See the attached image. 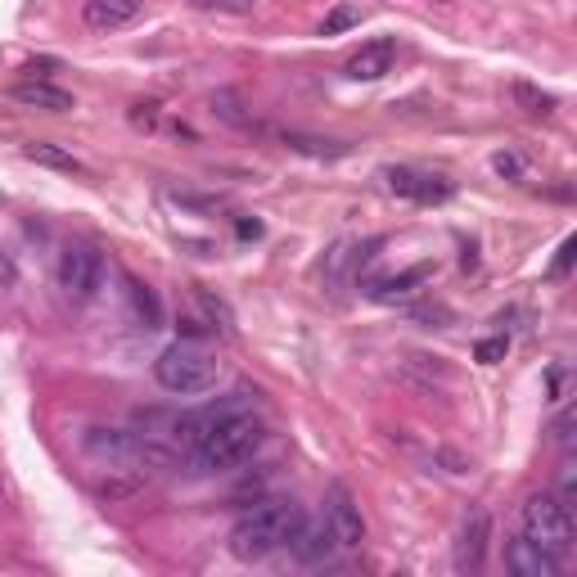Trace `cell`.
Listing matches in <instances>:
<instances>
[{
	"label": "cell",
	"mask_w": 577,
	"mask_h": 577,
	"mask_svg": "<svg viewBox=\"0 0 577 577\" xmlns=\"http://www.w3.org/2000/svg\"><path fill=\"white\" fill-rule=\"evenodd\" d=\"M302 524H308V514H302V505L293 497L253 501V510L239 514L235 528H230V551H235V560H244V564L271 560L298 537Z\"/></svg>",
	"instance_id": "obj_1"
},
{
	"label": "cell",
	"mask_w": 577,
	"mask_h": 577,
	"mask_svg": "<svg viewBox=\"0 0 577 577\" xmlns=\"http://www.w3.org/2000/svg\"><path fill=\"white\" fill-rule=\"evenodd\" d=\"M262 438H266V429H262L258 411H244V415L222 419L217 429H212V434L186 455V461L195 465V474H226V469H235V465H244L249 455L262 447Z\"/></svg>",
	"instance_id": "obj_2"
},
{
	"label": "cell",
	"mask_w": 577,
	"mask_h": 577,
	"mask_svg": "<svg viewBox=\"0 0 577 577\" xmlns=\"http://www.w3.org/2000/svg\"><path fill=\"white\" fill-rule=\"evenodd\" d=\"M154 375L167 392L176 398H195V392H208L222 375V361L203 339H176L159 361H154Z\"/></svg>",
	"instance_id": "obj_3"
},
{
	"label": "cell",
	"mask_w": 577,
	"mask_h": 577,
	"mask_svg": "<svg viewBox=\"0 0 577 577\" xmlns=\"http://www.w3.org/2000/svg\"><path fill=\"white\" fill-rule=\"evenodd\" d=\"M524 537H532L541 551L568 555L573 551V505H564L555 492H537L524 505Z\"/></svg>",
	"instance_id": "obj_4"
},
{
	"label": "cell",
	"mask_w": 577,
	"mask_h": 577,
	"mask_svg": "<svg viewBox=\"0 0 577 577\" xmlns=\"http://www.w3.org/2000/svg\"><path fill=\"white\" fill-rule=\"evenodd\" d=\"M54 276H59V289H64L73 302H90L104 289V258L90 244H64Z\"/></svg>",
	"instance_id": "obj_5"
},
{
	"label": "cell",
	"mask_w": 577,
	"mask_h": 577,
	"mask_svg": "<svg viewBox=\"0 0 577 577\" xmlns=\"http://www.w3.org/2000/svg\"><path fill=\"white\" fill-rule=\"evenodd\" d=\"M325 519H329V528H334V537H339L343 551H361V545H366V519H361V505L352 501V492L343 488V482L329 488Z\"/></svg>",
	"instance_id": "obj_6"
},
{
	"label": "cell",
	"mask_w": 577,
	"mask_h": 577,
	"mask_svg": "<svg viewBox=\"0 0 577 577\" xmlns=\"http://www.w3.org/2000/svg\"><path fill=\"white\" fill-rule=\"evenodd\" d=\"M505 564H510L514 577H555L564 560L551 555V551H541L532 537L519 532V537H510V545H505Z\"/></svg>",
	"instance_id": "obj_7"
},
{
	"label": "cell",
	"mask_w": 577,
	"mask_h": 577,
	"mask_svg": "<svg viewBox=\"0 0 577 577\" xmlns=\"http://www.w3.org/2000/svg\"><path fill=\"white\" fill-rule=\"evenodd\" d=\"M384 180H388L392 195L415 199V203H442V199H451V180L424 176V172H411V167H388Z\"/></svg>",
	"instance_id": "obj_8"
},
{
	"label": "cell",
	"mask_w": 577,
	"mask_h": 577,
	"mask_svg": "<svg viewBox=\"0 0 577 577\" xmlns=\"http://www.w3.org/2000/svg\"><path fill=\"white\" fill-rule=\"evenodd\" d=\"M488 541H492L488 510H474L469 519L461 524V541H455V568H461V573H478L482 555H488Z\"/></svg>",
	"instance_id": "obj_9"
},
{
	"label": "cell",
	"mask_w": 577,
	"mask_h": 577,
	"mask_svg": "<svg viewBox=\"0 0 577 577\" xmlns=\"http://www.w3.org/2000/svg\"><path fill=\"white\" fill-rule=\"evenodd\" d=\"M289 551L302 560V564H329L334 560V551H339V537H334V528H329V519H308L298 528V537L289 541Z\"/></svg>",
	"instance_id": "obj_10"
},
{
	"label": "cell",
	"mask_w": 577,
	"mask_h": 577,
	"mask_svg": "<svg viewBox=\"0 0 577 577\" xmlns=\"http://www.w3.org/2000/svg\"><path fill=\"white\" fill-rule=\"evenodd\" d=\"M145 14V0H86L81 5V18L86 27H96V33H117V27H127Z\"/></svg>",
	"instance_id": "obj_11"
},
{
	"label": "cell",
	"mask_w": 577,
	"mask_h": 577,
	"mask_svg": "<svg viewBox=\"0 0 577 577\" xmlns=\"http://www.w3.org/2000/svg\"><path fill=\"white\" fill-rule=\"evenodd\" d=\"M14 104H23V109H46V113H68V109H77V100L68 96V90H59V86H50V81H18L14 90Z\"/></svg>",
	"instance_id": "obj_12"
},
{
	"label": "cell",
	"mask_w": 577,
	"mask_h": 577,
	"mask_svg": "<svg viewBox=\"0 0 577 577\" xmlns=\"http://www.w3.org/2000/svg\"><path fill=\"white\" fill-rule=\"evenodd\" d=\"M392 68V41H371L366 50H356L352 59H348V77L352 81H379L384 73Z\"/></svg>",
	"instance_id": "obj_13"
},
{
	"label": "cell",
	"mask_w": 577,
	"mask_h": 577,
	"mask_svg": "<svg viewBox=\"0 0 577 577\" xmlns=\"http://www.w3.org/2000/svg\"><path fill=\"white\" fill-rule=\"evenodd\" d=\"M23 159H27V163H37V167H54V172H86L77 154H68V149H59V145H50V140L23 145Z\"/></svg>",
	"instance_id": "obj_14"
},
{
	"label": "cell",
	"mask_w": 577,
	"mask_h": 577,
	"mask_svg": "<svg viewBox=\"0 0 577 577\" xmlns=\"http://www.w3.org/2000/svg\"><path fill=\"white\" fill-rule=\"evenodd\" d=\"M127 298H131V312H136V321L145 329H159L163 325V302H159V293L149 289V285H140V280L127 276Z\"/></svg>",
	"instance_id": "obj_15"
},
{
	"label": "cell",
	"mask_w": 577,
	"mask_h": 577,
	"mask_svg": "<svg viewBox=\"0 0 577 577\" xmlns=\"http://www.w3.org/2000/svg\"><path fill=\"white\" fill-rule=\"evenodd\" d=\"M289 149H298V154H312V159H348L352 145L343 140H321V136H302V131H285L280 136Z\"/></svg>",
	"instance_id": "obj_16"
},
{
	"label": "cell",
	"mask_w": 577,
	"mask_h": 577,
	"mask_svg": "<svg viewBox=\"0 0 577 577\" xmlns=\"http://www.w3.org/2000/svg\"><path fill=\"white\" fill-rule=\"evenodd\" d=\"M424 276H429V271L424 266H415V271H402V276H388V280H375L371 285V293L379 298V302H392V298H406L415 285H424Z\"/></svg>",
	"instance_id": "obj_17"
},
{
	"label": "cell",
	"mask_w": 577,
	"mask_h": 577,
	"mask_svg": "<svg viewBox=\"0 0 577 577\" xmlns=\"http://www.w3.org/2000/svg\"><path fill=\"white\" fill-rule=\"evenodd\" d=\"M212 113L222 117V123H230V127H239V131H253L258 123L244 113V104H239V96L235 90H217V96H212Z\"/></svg>",
	"instance_id": "obj_18"
},
{
	"label": "cell",
	"mask_w": 577,
	"mask_h": 577,
	"mask_svg": "<svg viewBox=\"0 0 577 577\" xmlns=\"http://www.w3.org/2000/svg\"><path fill=\"white\" fill-rule=\"evenodd\" d=\"M195 302H199V312H203V321H208L212 329H222V334L235 329V316H230V308H226L222 298H212L208 289H195Z\"/></svg>",
	"instance_id": "obj_19"
},
{
	"label": "cell",
	"mask_w": 577,
	"mask_h": 577,
	"mask_svg": "<svg viewBox=\"0 0 577 577\" xmlns=\"http://www.w3.org/2000/svg\"><path fill=\"white\" fill-rule=\"evenodd\" d=\"M352 23H361V10H356V5H339V10H334V14L321 23V37H339V33H348Z\"/></svg>",
	"instance_id": "obj_20"
},
{
	"label": "cell",
	"mask_w": 577,
	"mask_h": 577,
	"mask_svg": "<svg viewBox=\"0 0 577 577\" xmlns=\"http://www.w3.org/2000/svg\"><path fill=\"white\" fill-rule=\"evenodd\" d=\"M514 100L524 104V113H551L555 109V96H541V90H532V86H514Z\"/></svg>",
	"instance_id": "obj_21"
},
{
	"label": "cell",
	"mask_w": 577,
	"mask_h": 577,
	"mask_svg": "<svg viewBox=\"0 0 577 577\" xmlns=\"http://www.w3.org/2000/svg\"><path fill=\"white\" fill-rule=\"evenodd\" d=\"M505 352H510V339H505V334H497V339H482L474 348V361H482V366H497V361H505Z\"/></svg>",
	"instance_id": "obj_22"
},
{
	"label": "cell",
	"mask_w": 577,
	"mask_h": 577,
	"mask_svg": "<svg viewBox=\"0 0 577 577\" xmlns=\"http://www.w3.org/2000/svg\"><path fill=\"white\" fill-rule=\"evenodd\" d=\"M131 123H136V127H154V123H159V104H136Z\"/></svg>",
	"instance_id": "obj_23"
},
{
	"label": "cell",
	"mask_w": 577,
	"mask_h": 577,
	"mask_svg": "<svg viewBox=\"0 0 577 577\" xmlns=\"http://www.w3.org/2000/svg\"><path fill=\"white\" fill-rule=\"evenodd\" d=\"M492 167H497L501 176H519V172H524V163L514 159V154H497V159H492Z\"/></svg>",
	"instance_id": "obj_24"
},
{
	"label": "cell",
	"mask_w": 577,
	"mask_h": 577,
	"mask_svg": "<svg viewBox=\"0 0 577 577\" xmlns=\"http://www.w3.org/2000/svg\"><path fill=\"white\" fill-rule=\"evenodd\" d=\"M18 280V271H14V262H10V253L0 249V289H10Z\"/></svg>",
	"instance_id": "obj_25"
},
{
	"label": "cell",
	"mask_w": 577,
	"mask_h": 577,
	"mask_svg": "<svg viewBox=\"0 0 577 577\" xmlns=\"http://www.w3.org/2000/svg\"><path fill=\"white\" fill-rule=\"evenodd\" d=\"M199 10H249V0H195Z\"/></svg>",
	"instance_id": "obj_26"
},
{
	"label": "cell",
	"mask_w": 577,
	"mask_h": 577,
	"mask_svg": "<svg viewBox=\"0 0 577 577\" xmlns=\"http://www.w3.org/2000/svg\"><path fill=\"white\" fill-rule=\"evenodd\" d=\"M568 262H573V239H564V249H560L555 266H551V276H568Z\"/></svg>",
	"instance_id": "obj_27"
},
{
	"label": "cell",
	"mask_w": 577,
	"mask_h": 577,
	"mask_svg": "<svg viewBox=\"0 0 577 577\" xmlns=\"http://www.w3.org/2000/svg\"><path fill=\"white\" fill-rule=\"evenodd\" d=\"M239 235H244V239H258L262 235V222H249V217H239V226H235Z\"/></svg>",
	"instance_id": "obj_28"
}]
</instances>
